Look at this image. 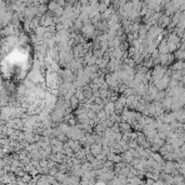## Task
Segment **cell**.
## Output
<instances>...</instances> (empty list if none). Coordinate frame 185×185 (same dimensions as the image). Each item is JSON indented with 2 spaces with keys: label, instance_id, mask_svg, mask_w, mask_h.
Listing matches in <instances>:
<instances>
[{
  "label": "cell",
  "instance_id": "2",
  "mask_svg": "<svg viewBox=\"0 0 185 185\" xmlns=\"http://www.w3.org/2000/svg\"><path fill=\"white\" fill-rule=\"evenodd\" d=\"M171 23V19L169 17V15H162L159 20V24H160V26L164 28V27H167L168 25H170Z\"/></svg>",
  "mask_w": 185,
  "mask_h": 185
},
{
  "label": "cell",
  "instance_id": "3",
  "mask_svg": "<svg viewBox=\"0 0 185 185\" xmlns=\"http://www.w3.org/2000/svg\"><path fill=\"white\" fill-rule=\"evenodd\" d=\"M83 27V22L81 21V19H76L74 21V28L75 29H81Z\"/></svg>",
  "mask_w": 185,
  "mask_h": 185
},
{
  "label": "cell",
  "instance_id": "1",
  "mask_svg": "<svg viewBox=\"0 0 185 185\" xmlns=\"http://www.w3.org/2000/svg\"><path fill=\"white\" fill-rule=\"evenodd\" d=\"M158 51L160 54H166V53L170 52L169 51V45H168V41L167 40H162L159 45V48H158Z\"/></svg>",
  "mask_w": 185,
  "mask_h": 185
},
{
  "label": "cell",
  "instance_id": "5",
  "mask_svg": "<svg viewBox=\"0 0 185 185\" xmlns=\"http://www.w3.org/2000/svg\"><path fill=\"white\" fill-rule=\"evenodd\" d=\"M182 68H184V63H182V62H178L172 66V69H174V71H181Z\"/></svg>",
  "mask_w": 185,
  "mask_h": 185
},
{
  "label": "cell",
  "instance_id": "4",
  "mask_svg": "<svg viewBox=\"0 0 185 185\" xmlns=\"http://www.w3.org/2000/svg\"><path fill=\"white\" fill-rule=\"evenodd\" d=\"M48 7H49V10H50V11H55V10H56L57 8L61 7V5H60L55 0H53V1H51V2L48 5Z\"/></svg>",
  "mask_w": 185,
  "mask_h": 185
}]
</instances>
